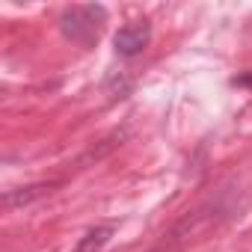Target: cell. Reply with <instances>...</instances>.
Segmentation results:
<instances>
[{"mask_svg": "<svg viewBox=\"0 0 252 252\" xmlns=\"http://www.w3.org/2000/svg\"><path fill=\"white\" fill-rule=\"evenodd\" d=\"M104 21H107V9L98 6V3H83V6H71L60 15V30L65 39L83 45V48H92L104 30Z\"/></svg>", "mask_w": 252, "mask_h": 252, "instance_id": "obj_1", "label": "cell"}, {"mask_svg": "<svg viewBox=\"0 0 252 252\" xmlns=\"http://www.w3.org/2000/svg\"><path fill=\"white\" fill-rule=\"evenodd\" d=\"M149 39H152V27L146 21H140V24L122 27L113 36V45H116V54H122V57H137V54H143V48L149 45Z\"/></svg>", "mask_w": 252, "mask_h": 252, "instance_id": "obj_2", "label": "cell"}, {"mask_svg": "<svg viewBox=\"0 0 252 252\" xmlns=\"http://www.w3.org/2000/svg\"><path fill=\"white\" fill-rule=\"evenodd\" d=\"M51 187H54V184H33V187H21V190H6V193H3V208L9 211V208L27 205V202H33V199L51 193Z\"/></svg>", "mask_w": 252, "mask_h": 252, "instance_id": "obj_3", "label": "cell"}, {"mask_svg": "<svg viewBox=\"0 0 252 252\" xmlns=\"http://www.w3.org/2000/svg\"><path fill=\"white\" fill-rule=\"evenodd\" d=\"M110 237H113V225H95V228H89L80 237V243H77L74 252H101Z\"/></svg>", "mask_w": 252, "mask_h": 252, "instance_id": "obj_4", "label": "cell"}, {"mask_svg": "<svg viewBox=\"0 0 252 252\" xmlns=\"http://www.w3.org/2000/svg\"><path fill=\"white\" fill-rule=\"evenodd\" d=\"M231 83H234V86H240V89H252V71H243V74H237Z\"/></svg>", "mask_w": 252, "mask_h": 252, "instance_id": "obj_5", "label": "cell"}]
</instances>
